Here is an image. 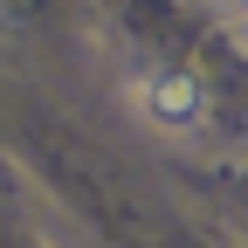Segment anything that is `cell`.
Instances as JSON below:
<instances>
[{"label": "cell", "mask_w": 248, "mask_h": 248, "mask_svg": "<svg viewBox=\"0 0 248 248\" xmlns=\"http://www.w3.org/2000/svg\"><path fill=\"white\" fill-rule=\"evenodd\" d=\"M138 110L159 124V131H200L207 97H200V83L186 76V69H152L138 83Z\"/></svg>", "instance_id": "1"}, {"label": "cell", "mask_w": 248, "mask_h": 248, "mask_svg": "<svg viewBox=\"0 0 248 248\" xmlns=\"http://www.w3.org/2000/svg\"><path fill=\"white\" fill-rule=\"evenodd\" d=\"M234 7H241V14H248V0H234Z\"/></svg>", "instance_id": "2"}]
</instances>
